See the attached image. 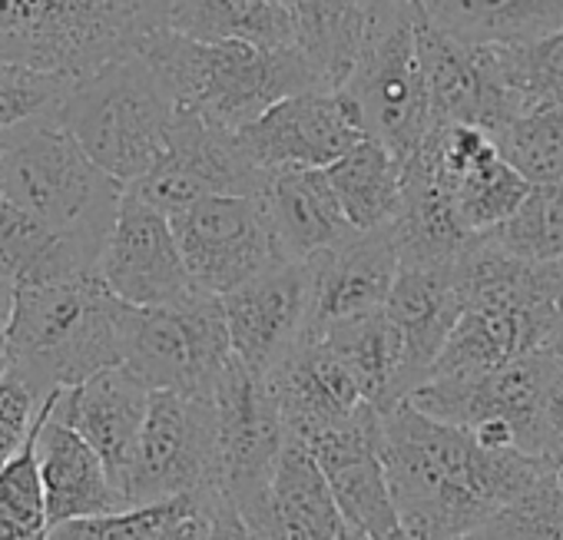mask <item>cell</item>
Masks as SVG:
<instances>
[{
	"mask_svg": "<svg viewBox=\"0 0 563 540\" xmlns=\"http://www.w3.org/2000/svg\"><path fill=\"white\" fill-rule=\"evenodd\" d=\"M388 487L411 540H461L533 494L556 458L484 448L467 428L438 421L411 401L382 411L378 434Z\"/></svg>",
	"mask_w": 563,
	"mask_h": 540,
	"instance_id": "6da1fadb",
	"label": "cell"
},
{
	"mask_svg": "<svg viewBox=\"0 0 563 540\" xmlns=\"http://www.w3.org/2000/svg\"><path fill=\"white\" fill-rule=\"evenodd\" d=\"M123 316L126 302L107 289L100 273L21 286L8 332V372L44 405L54 392L123 365Z\"/></svg>",
	"mask_w": 563,
	"mask_h": 540,
	"instance_id": "7a4b0ae2",
	"label": "cell"
},
{
	"mask_svg": "<svg viewBox=\"0 0 563 540\" xmlns=\"http://www.w3.org/2000/svg\"><path fill=\"white\" fill-rule=\"evenodd\" d=\"M140 54L166 84L176 110L229 133L296 93L329 90L299 47L206 44L163 27L140 44Z\"/></svg>",
	"mask_w": 563,
	"mask_h": 540,
	"instance_id": "3957f363",
	"label": "cell"
},
{
	"mask_svg": "<svg viewBox=\"0 0 563 540\" xmlns=\"http://www.w3.org/2000/svg\"><path fill=\"white\" fill-rule=\"evenodd\" d=\"M126 186L107 176L57 113L0 133V199L103 255Z\"/></svg>",
	"mask_w": 563,
	"mask_h": 540,
	"instance_id": "277c9868",
	"label": "cell"
},
{
	"mask_svg": "<svg viewBox=\"0 0 563 540\" xmlns=\"http://www.w3.org/2000/svg\"><path fill=\"white\" fill-rule=\"evenodd\" d=\"M57 120L107 176L130 189L166 153L176 100L153 64L130 51L74 80Z\"/></svg>",
	"mask_w": 563,
	"mask_h": 540,
	"instance_id": "5b68a950",
	"label": "cell"
},
{
	"mask_svg": "<svg viewBox=\"0 0 563 540\" xmlns=\"http://www.w3.org/2000/svg\"><path fill=\"white\" fill-rule=\"evenodd\" d=\"M169 0H0V60L67 80L140 51Z\"/></svg>",
	"mask_w": 563,
	"mask_h": 540,
	"instance_id": "8992f818",
	"label": "cell"
},
{
	"mask_svg": "<svg viewBox=\"0 0 563 540\" xmlns=\"http://www.w3.org/2000/svg\"><path fill=\"white\" fill-rule=\"evenodd\" d=\"M235 359L219 296L196 293L179 306L123 316V365L153 392L212 398Z\"/></svg>",
	"mask_w": 563,
	"mask_h": 540,
	"instance_id": "52a82bcc",
	"label": "cell"
},
{
	"mask_svg": "<svg viewBox=\"0 0 563 540\" xmlns=\"http://www.w3.org/2000/svg\"><path fill=\"white\" fill-rule=\"evenodd\" d=\"M120 494L126 507L166 504L176 497H225L212 398L153 392L150 418Z\"/></svg>",
	"mask_w": 563,
	"mask_h": 540,
	"instance_id": "ba28073f",
	"label": "cell"
},
{
	"mask_svg": "<svg viewBox=\"0 0 563 540\" xmlns=\"http://www.w3.org/2000/svg\"><path fill=\"white\" fill-rule=\"evenodd\" d=\"M169 222L192 283L219 299L268 268L292 262L282 252L262 196H209L176 212Z\"/></svg>",
	"mask_w": 563,
	"mask_h": 540,
	"instance_id": "9c48e42d",
	"label": "cell"
},
{
	"mask_svg": "<svg viewBox=\"0 0 563 540\" xmlns=\"http://www.w3.org/2000/svg\"><path fill=\"white\" fill-rule=\"evenodd\" d=\"M415 8L418 0L401 18L372 34L342 87L358 103L368 136L385 143L401 163L421 150L431 130V93L418 51Z\"/></svg>",
	"mask_w": 563,
	"mask_h": 540,
	"instance_id": "30bf717a",
	"label": "cell"
},
{
	"mask_svg": "<svg viewBox=\"0 0 563 540\" xmlns=\"http://www.w3.org/2000/svg\"><path fill=\"white\" fill-rule=\"evenodd\" d=\"M556 365L560 362L550 352H533L494 372L428 378L405 401L438 421L467 431L504 425L510 428L520 451L543 458V398Z\"/></svg>",
	"mask_w": 563,
	"mask_h": 540,
	"instance_id": "8fae6325",
	"label": "cell"
},
{
	"mask_svg": "<svg viewBox=\"0 0 563 540\" xmlns=\"http://www.w3.org/2000/svg\"><path fill=\"white\" fill-rule=\"evenodd\" d=\"M212 405L219 418L222 494L249 524L268 500L289 434L268 378L249 372L239 359L229 362Z\"/></svg>",
	"mask_w": 563,
	"mask_h": 540,
	"instance_id": "7c38bea8",
	"label": "cell"
},
{
	"mask_svg": "<svg viewBox=\"0 0 563 540\" xmlns=\"http://www.w3.org/2000/svg\"><path fill=\"white\" fill-rule=\"evenodd\" d=\"M268 173H262L242 150L239 133L209 126L206 120L176 110L173 136L159 163L130 186L140 199L169 219L209 196H262Z\"/></svg>",
	"mask_w": 563,
	"mask_h": 540,
	"instance_id": "4fadbf2b",
	"label": "cell"
},
{
	"mask_svg": "<svg viewBox=\"0 0 563 540\" xmlns=\"http://www.w3.org/2000/svg\"><path fill=\"white\" fill-rule=\"evenodd\" d=\"M368 136L349 90H309L275 103L239 130L245 156L262 173L329 169Z\"/></svg>",
	"mask_w": 563,
	"mask_h": 540,
	"instance_id": "5bb4252c",
	"label": "cell"
},
{
	"mask_svg": "<svg viewBox=\"0 0 563 540\" xmlns=\"http://www.w3.org/2000/svg\"><path fill=\"white\" fill-rule=\"evenodd\" d=\"M415 31L431 93V126L471 123L497 140L520 117L504 67V47H474L444 34L428 21L421 0L415 8Z\"/></svg>",
	"mask_w": 563,
	"mask_h": 540,
	"instance_id": "9a60e30c",
	"label": "cell"
},
{
	"mask_svg": "<svg viewBox=\"0 0 563 540\" xmlns=\"http://www.w3.org/2000/svg\"><path fill=\"white\" fill-rule=\"evenodd\" d=\"M100 279L117 299L136 309L179 306L202 293L189 276L169 216L130 189L100 255Z\"/></svg>",
	"mask_w": 563,
	"mask_h": 540,
	"instance_id": "2e32d148",
	"label": "cell"
},
{
	"mask_svg": "<svg viewBox=\"0 0 563 540\" xmlns=\"http://www.w3.org/2000/svg\"><path fill=\"white\" fill-rule=\"evenodd\" d=\"M309 262H282L242 289L222 296L235 359L268 378L309 339Z\"/></svg>",
	"mask_w": 563,
	"mask_h": 540,
	"instance_id": "e0dca14e",
	"label": "cell"
},
{
	"mask_svg": "<svg viewBox=\"0 0 563 540\" xmlns=\"http://www.w3.org/2000/svg\"><path fill=\"white\" fill-rule=\"evenodd\" d=\"M421 153L444 176L457 219L467 232L484 235L504 225L533 189L500 153L497 140L471 123L431 126Z\"/></svg>",
	"mask_w": 563,
	"mask_h": 540,
	"instance_id": "ac0fdd59",
	"label": "cell"
},
{
	"mask_svg": "<svg viewBox=\"0 0 563 540\" xmlns=\"http://www.w3.org/2000/svg\"><path fill=\"white\" fill-rule=\"evenodd\" d=\"M398 273L401 255L391 225L355 232L345 242L309 258V339H319L342 322L382 312Z\"/></svg>",
	"mask_w": 563,
	"mask_h": 540,
	"instance_id": "d6986e66",
	"label": "cell"
},
{
	"mask_svg": "<svg viewBox=\"0 0 563 540\" xmlns=\"http://www.w3.org/2000/svg\"><path fill=\"white\" fill-rule=\"evenodd\" d=\"M378 434H382V411L365 408L349 425L312 441L309 451L319 461L339 507L345 510V517L362 537L411 540L388 487Z\"/></svg>",
	"mask_w": 563,
	"mask_h": 540,
	"instance_id": "ffe728a7",
	"label": "cell"
},
{
	"mask_svg": "<svg viewBox=\"0 0 563 540\" xmlns=\"http://www.w3.org/2000/svg\"><path fill=\"white\" fill-rule=\"evenodd\" d=\"M268 388L282 411L289 441L302 448L349 425L358 411L375 408L368 405L345 359L322 339L302 342V349L289 362H282L268 375Z\"/></svg>",
	"mask_w": 563,
	"mask_h": 540,
	"instance_id": "44dd1931",
	"label": "cell"
},
{
	"mask_svg": "<svg viewBox=\"0 0 563 540\" xmlns=\"http://www.w3.org/2000/svg\"><path fill=\"white\" fill-rule=\"evenodd\" d=\"M464 306H467V293L461 279V262L401 265L385 312L395 322L405 345V372H401L405 398L431 378L454 326L464 316Z\"/></svg>",
	"mask_w": 563,
	"mask_h": 540,
	"instance_id": "7402d4cb",
	"label": "cell"
},
{
	"mask_svg": "<svg viewBox=\"0 0 563 540\" xmlns=\"http://www.w3.org/2000/svg\"><path fill=\"white\" fill-rule=\"evenodd\" d=\"M153 388L143 385L126 365L97 372L77 388L57 395L54 415L70 425L107 464L117 491L130 471L140 434L146 428Z\"/></svg>",
	"mask_w": 563,
	"mask_h": 540,
	"instance_id": "603a6c76",
	"label": "cell"
},
{
	"mask_svg": "<svg viewBox=\"0 0 563 540\" xmlns=\"http://www.w3.org/2000/svg\"><path fill=\"white\" fill-rule=\"evenodd\" d=\"M258 540H358L309 448L289 441L265 507L249 520Z\"/></svg>",
	"mask_w": 563,
	"mask_h": 540,
	"instance_id": "cb8c5ba5",
	"label": "cell"
},
{
	"mask_svg": "<svg viewBox=\"0 0 563 540\" xmlns=\"http://www.w3.org/2000/svg\"><path fill=\"white\" fill-rule=\"evenodd\" d=\"M41 474L47 491L51 527L64 520L130 510L100 454L70 425H64L54 408L41 428Z\"/></svg>",
	"mask_w": 563,
	"mask_h": 540,
	"instance_id": "d4e9b609",
	"label": "cell"
},
{
	"mask_svg": "<svg viewBox=\"0 0 563 540\" xmlns=\"http://www.w3.org/2000/svg\"><path fill=\"white\" fill-rule=\"evenodd\" d=\"M262 199L268 206L282 252L292 262H309L358 232L345 216L325 169L272 173Z\"/></svg>",
	"mask_w": 563,
	"mask_h": 540,
	"instance_id": "484cf974",
	"label": "cell"
},
{
	"mask_svg": "<svg viewBox=\"0 0 563 540\" xmlns=\"http://www.w3.org/2000/svg\"><path fill=\"white\" fill-rule=\"evenodd\" d=\"M421 11L474 47H520L563 27V0H421Z\"/></svg>",
	"mask_w": 563,
	"mask_h": 540,
	"instance_id": "4316f807",
	"label": "cell"
},
{
	"mask_svg": "<svg viewBox=\"0 0 563 540\" xmlns=\"http://www.w3.org/2000/svg\"><path fill=\"white\" fill-rule=\"evenodd\" d=\"M166 27L206 44L296 47V14L265 0H169Z\"/></svg>",
	"mask_w": 563,
	"mask_h": 540,
	"instance_id": "83f0119b",
	"label": "cell"
},
{
	"mask_svg": "<svg viewBox=\"0 0 563 540\" xmlns=\"http://www.w3.org/2000/svg\"><path fill=\"white\" fill-rule=\"evenodd\" d=\"M345 216L358 232L388 229L398 219L405 192V163L375 136H365L325 169Z\"/></svg>",
	"mask_w": 563,
	"mask_h": 540,
	"instance_id": "f1b7e54d",
	"label": "cell"
},
{
	"mask_svg": "<svg viewBox=\"0 0 563 540\" xmlns=\"http://www.w3.org/2000/svg\"><path fill=\"white\" fill-rule=\"evenodd\" d=\"M368 44L362 0H299L296 47L329 90H342Z\"/></svg>",
	"mask_w": 563,
	"mask_h": 540,
	"instance_id": "f546056e",
	"label": "cell"
},
{
	"mask_svg": "<svg viewBox=\"0 0 563 540\" xmlns=\"http://www.w3.org/2000/svg\"><path fill=\"white\" fill-rule=\"evenodd\" d=\"M60 392H54L24 441V448L0 467V540H47L51 510L41 474V428Z\"/></svg>",
	"mask_w": 563,
	"mask_h": 540,
	"instance_id": "4dcf8cb0",
	"label": "cell"
},
{
	"mask_svg": "<svg viewBox=\"0 0 563 540\" xmlns=\"http://www.w3.org/2000/svg\"><path fill=\"white\" fill-rule=\"evenodd\" d=\"M487 235L517 258L563 262V183L533 186L520 209Z\"/></svg>",
	"mask_w": 563,
	"mask_h": 540,
	"instance_id": "1f68e13d",
	"label": "cell"
},
{
	"mask_svg": "<svg viewBox=\"0 0 563 540\" xmlns=\"http://www.w3.org/2000/svg\"><path fill=\"white\" fill-rule=\"evenodd\" d=\"M497 146L530 186L563 183V103L517 117L497 136Z\"/></svg>",
	"mask_w": 563,
	"mask_h": 540,
	"instance_id": "d6a6232c",
	"label": "cell"
},
{
	"mask_svg": "<svg viewBox=\"0 0 563 540\" xmlns=\"http://www.w3.org/2000/svg\"><path fill=\"white\" fill-rule=\"evenodd\" d=\"M504 67L520 117L563 103V27L520 47H504Z\"/></svg>",
	"mask_w": 563,
	"mask_h": 540,
	"instance_id": "836d02e7",
	"label": "cell"
},
{
	"mask_svg": "<svg viewBox=\"0 0 563 540\" xmlns=\"http://www.w3.org/2000/svg\"><path fill=\"white\" fill-rule=\"evenodd\" d=\"M70 87L74 80L67 77L34 70L14 60H0V133L57 113Z\"/></svg>",
	"mask_w": 563,
	"mask_h": 540,
	"instance_id": "e575fe53",
	"label": "cell"
},
{
	"mask_svg": "<svg viewBox=\"0 0 563 540\" xmlns=\"http://www.w3.org/2000/svg\"><path fill=\"white\" fill-rule=\"evenodd\" d=\"M183 497L166 500V504H146V507H130L103 517H80V520H64L51 527L47 540H153L159 527L176 514Z\"/></svg>",
	"mask_w": 563,
	"mask_h": 540,
	"instance_id": "d590c367",
	"label": "cell"
},
{
	"mask_svg": "<svg viewBox=\"0 0 563 540\" xmlns=\"http://www.w3.org/2000/svg\"><path fill=\"white\" fill-rule=\"evenodd\" d=\"M543 458H563V362L556 365L543 398Z\"/></svg>",
	"mask_w": 563,
	"mask_h": 540,
	"instance_id": "8d00e7d4",
	"label": "cell"
},
{
	"mask_svg": "<svg viewBox=\"0 0 563 540\" xmlns=\"http://www.w3.org/2000/svg\"><path fill=\"white\" fill-rule=\"evenodd\" d=\"M18 276L0 262V378L11 368V352H8V332H11V319H14V306H18Z\"/></svg>",
	"mask_w": 563,
	"mask_h": 540,
	"instance_id": "74e56055",
	"label": "cell"
},
{
	"mask_svg": "<svg viewBox=\"0 0 563 540\" xmlns=\"http://www.w3.org/2000/svg\"><path fill=\"white\" fill-rule=\"evenodd\" d=\"M212 540H258V537L242 520V514L225 497H219L212 504Z\"/></svg>",
	"mask_w": 563,
	"mask_h": 540,
	"instance_id": "f35d334b",
	"label": "cell"
},
{
	"mask_svg": "<svg viewBox=\"0 0 563 540\" xmlns=\"http://www.w3.org/2000/svg\"><path fill=\"white\" fill-rule=\"evenodd\" d=\"M415 0H362L365 18H368V41L375 31H382L385 24H391L395 18H401Z\"/></svg>",
	"mask_w": 563,
	"mask_h": 540,
	"instance_id": "ab89813d",
	"label": "cell"
},
{
	"mask_svg": "<svg viewBox=\"0 0 563 540\" xmlns=\"http://www.w3.org/2000/svg\"><path fill=\"white\" fill-rule=\"evenodd\" d=\"M543 352H550L553 359L563 362V316H560V322H556V329H553V335H550V342H547Z\"/></svg>",
	"mask_w": 563,
	"mask_h": 540,
	"instance_id": "60d3db41",
	"label": "cell"
},
{
	"mask_svg": "<svg viewBox=\"0 0 563 540\" xmlns=\"http://www.w3.org/2000/svg\"><path fill=\"white\" fill-rule=\"evenodd\" d=\"M265 4L278 8V11H286V14H296L299 11V0H265Z\"/></svg>",
	"mask_w": 563,
	"mask_h": 540,
	"instance_id": "b9f144b4",
	"label": "cell"
},
{
	"mask_svg": "<svg viewBox=\"0 0 563 540\" xmlns=\"http://www.w3.org/2000/svg\"><path fill=\"white\" fill-rule=\"evenodd\" d=\"M358 540H368V537H362V533H358Z\"/></svg>",
	"mask_w": 563,
	"mask_h": 540,
	"instance_id": "7bdbcfd3",
	"label": "cell"
},
{
	"mask_svg": "<svg viewBox=\"0 0 563 540\" xmlns=\"http://www.w3.org/2000/svg\"><path fill=\"white\" fill-rule=\"evenodd\" d=\"M556 461H560V464H563V458H556Z\"/></svg>",
	"mask_w": 563,
	"mask_h": 540,
	"instance_id": "ee69618b",
	"label": "cell"
},
{
	"mask_svg": "<svg viewBox=\"0 0 563 540\" xmlns=\"http://www.w3.org/2000/svg\"><path fill=\"white\" fill-rule=\"evenodd\" d=\"M0 467H4V464H0Z\"/></svg>",
	"mask_w": 563,
	"mask_h": 540,
	"instance_id": "f6af8a7d",
	"label": "cell"
}]
</instances>
